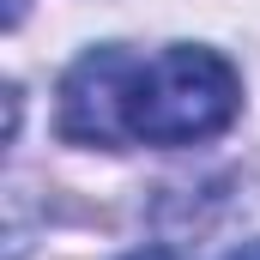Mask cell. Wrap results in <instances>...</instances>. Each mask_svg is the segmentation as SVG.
I'll return each mask as SVG.
<instances>
[{
  "label": "cell",
  "mask_w": 260,
  "mask_h": 260,
  "mask_svg": "<svg viewBox=\"0 0 260 260\" xmlns=\"http://www.w3.org/2000/svg\"><path fill=\"white\" fill-rule=\"evenodd\" d=\"M230 260H260V242H242V248H236Z\"/></svg>",
  "instance_id": "cell-4"
},
{
  "label": "cell",
  "mask_w": 260,
  "mask_h": 260,
  "mask_svg": "<svg viewBox=\"0 0 260 260\" xmlns=\"http://www.w3.org/2000/svg\"><path fill=\"white\" fill-rule=\"evenodd\" d=\"M127 260H176L170 248H139V254H127Z\"/></svg>",
  "instance_id": "cell-2"
},
{
  "label": "cell",
  "mask_w": 260,
  "mask_h": 260,
  "mask_svg": "<svg viewBox=\"0 0 260 260\" xmlns=\"http://www.w3.org/2000/svg\"><path fill=\"white\" fill-rule=\"evenodd\" d=\"M242 79L218 49L170 43L157 55H133L121 43L85 49L61 79L55 127L73 145H200L236 121Z\"/></svg>",
  "instance_id": "cell-1"
},
{
  "label": "cell",
  "mask_w": 260,
  "mask_h": 260,
  "mask_svg": "<svg viewBox=\"0 0 260 260\" xmlns=\"http://www.w3.org/2000/svg\"><path fill=\"white\" fill-rule=\"evenodd\" d=\"M24 6H30V0H6V24H18V18H24Z\"/></svg>",
  "instance_id": "cell-3"
}]
</instances>
